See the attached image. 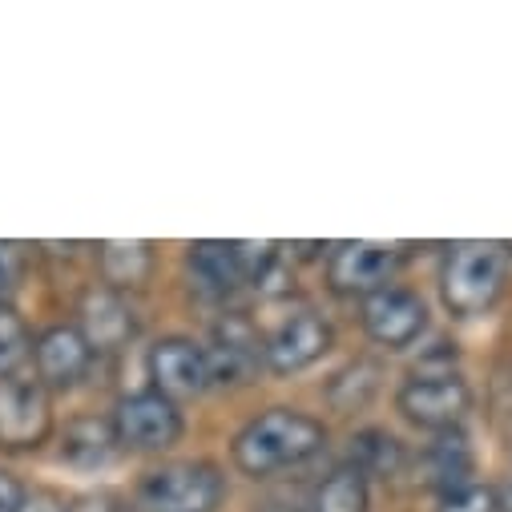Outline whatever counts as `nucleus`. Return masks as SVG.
Wrapping results in <instances>:
<instances>
[{
  "mask_svg": "<svg viewBox=\"0 0 512 512\" xmlns=\"http://www.w3.org/2000/svg\"><path fill=\"white\" fill-rule=\"evenodd\" d=\"M109 428H113L117 448H130V452H166L182 436V412H178L174 400H166L158 392H134V396L117 400Z\"/></svg>",
  "mask_w": 512,
  "mask_h": 512,
  "instance_id": "39448f33",
  "label": "nucleus"
},
{
  "mask_svg": "<svg viewBox=\"0 0 512 512\" xmlns=\"http://www.w3.org/2000/svg\"><path fill=\"white\" fill-rule=\"evenodd\" d=\"M420 468H424V480L440 492H456L464 484H472V472H476V456H472V444L460 428L452 432H436V440L424 448L420 456Z\"/></svg>",
  "mask_w": 512,
  "mask_h": 512,
  "instance_id": "2eb2a0df",
  "label": "nucleus"
},
{
  "mask_svg": "<svg viewBox=\"0 0 512 512\" xmlns=\"http://www.w3.org/2000/svg\"><path fill=\"white\" fill-rule=\"evenodd\" d=\"M303 512H367V480L351 464L335 468L315 484Z\"/></svg>",
  "mask_w": 512,
  "mask_h": 512,
  "instance_id": "f3484780",
  "label": "nucleus"
},
{
  "mask_svg": "<svg viewBox=\"0 0 512 512\" xmlns=\"http://www.w3.org/2000/svg\"><path fill=\"white\" fill-rule=\"evenodd\" d=\"M97 259H101L105 287L121 295V291L146 287V279L154 271V246L150 242H101Z\"/></svg>",
  "mask_w": 512,
  "mask_h": 512,
  "instance_id": "dca6fc26",
  "label": "nucleus"
},
{
  "mask_svg": "<svg viewBox=\"0 0 512 512\" xmlns=\"http://www.w3.org/2000/svg\"><path fill=\"white\" fill-rule=\"evenodd\" d=\"M150 379L154 392L166 400H194L210 388V363L206 347L190 339H162L150 351Z\"/></svg>",
  "mask_w": 512,
  "mask_h": 512,
  "instance_id": "9d476101",
  "label": "nucleus"
},
{
  "mask_svg": "<svg viewBox=\"0 0 512 512\" xmlns=\"http://www.w3.org/2000/svg\"><path fill=\"white\" fill-rule=\"evenodd\" d=\"M33 359H37V383L49 392V388H73V383L89 371L93 351L77 327H49L37 339Z\"/></svg>",
  "mask_w": 512,
  "mask_h": 512,
  "instance_id": "ddd939ff",
  "label": "nucleus"
},
{
  "mask_svg": "<svg viewBox=\"0 0 512 512\" xmlns=\"http://www.w3.org/2000/svg\"><path fill=\"white\" fill-rule=\"evenodd\" d=\"M424 327H428V311L420 295L404 287H383L363 299V331L379 347H408L412 339H420Z\"/></svg>",
  "mask_w": 512,
  "mask_h": 512,
  "instance_id": "1a4fd4ad",
  "label": "nucleus"
},
{
  "mask_svg": "<svg viewBox=\"0 0 512 512\" xmlns=\"http://www.w3.org/2000/svg\"><path fill=\"white\" fill-rule=\"evenodd\" d=\"M186 267H190L194 287L210 299H226V295L250 287L238 242H194L186 254Z\"/></svg>",
  "mask_w": 512,
  "mask_h": 512,
  "instance_id": "4468645a",
  "label": "nucleus"
},
{
  "mask_svg": "<svg viewBox=\"0 0 512 512\" xmlns=\"http://www.w3.org/2000/svg\"><path fill=\"white\" fill-rule=\"evenodd\" d=\"M323 444H327V428L319 420L295 408H271L263 416H254L234 436L230 456L246 476H271L311 460Z\"/></svg>",
  "mask_w": 512,
  "mask_h": 512,
  "instance_id": "f257e3e1",
  "label": "nucleus"
},
{
  "mask_svg": "<svg viewBox=\"0 0 512 512\" xmlns=\"http://www.w3.org/2000/svg\"><path fill=\"white\" fill-rule=\"evenodd\" d=\"M496 508H500V512H512V476L496 488Z\"/></svg>",
  "mask_w": 512,
  "mask_h": 512,
  "instance_id": "b1692460",
  "label": "nucleus"
},
{
  "mask_svg": "<svg viewBox=\"0 0 512 512\" xmlns=\"http://www.w3.org/2000/svg\"><path fill=\"white\" fill-rule=\"evenodd\" d=\"M29 355H33L29 327H25V319L5 303V307H0V379L17 375Z\"/></svg>",
  "mask_w": 512,
  "mask_h": 512,
  "instance_id": "aec40b11",
  "label": "nucleus"
},
{
  "mask_svg": "<svg viewBox=\"0 0 512 512\" xmlns=\"http://www.w3.org/2000/svg\"><path fill=\"white\" fill-rule=\"evenodd\" d=\"M436 512H500V508H496V492H492V488L464 484V488H456V492H444Z\"/></svg>",
  "mask_w": 512,
  "mask_h": 512,
  "instance_id": "412c9836",
  "label": "nucleus"
},
{
  "mask_svg": "<svg viewBox=\"0 0 512 512\" xmlns=\"http://www.w3.org/2000/svg\"><path fill=\"white\" fill-rule=\"evenodd\" d=\"M81 339L89 343V351H121L125 343L134 339L138 331V319H134V307L125 303L117 291L101 287V291H89L85 303H81Z\"/></svg>",
  "mask_w": 512,
  "mask_h": 512,
  "instance_id": "f8f14e48",
  "label": "nucleus"
},
{
  "mask_svg": "<svg viewBox=\"0 0 512 512\" xmlns=\"http://www.w3.org/2000/svg\"><path fill=\"white\" fill-rule=\"evenodd\" d=\"M331 351V327L323 315L315 311H295L287 315L267 339H263V359L271 371L279 375H291V371H303L311 367L315 359H323Z\"/></svg>",
  "mask_w": 512,
  "mask_h": 512,
  "instance_id": "6e6552de",
  "label": "nucleus"
},
{
  "mask_svg": "<svg viewBox=\"0 0 512 512\" xmlns=\"http://www.w3.org/2000/svg\"><path fill=\"white\" fill-rule=\"evenodd\" d=\"M396 408L404 412V420H412L416 428H428V432H452L464 412L472 408V392L468 383L452 371V367H440V371H416L400 396H396Z\"/></svg>",
  "mask_w": 512,
  "mask_h": 512,
  "instance_id": "20e7f679",
  "label": "nucleus"
},
{
  "mask_svg": "<svg viewBox=\"0 0 512 512\" xmlns=\"http://www.w3.org/2000/svg\"><path fill=\"white\" fill-rule=\"evenodd\" d=\"M0 512H25V488L9 472H0Z\"/></svg>",
  "mask_w": 512,
  "mask_h": 512,
  "instance_id": "5701e85b",
  "label": "nucleus"
},
{
  "mask_svg": "<svg viewBox=\"0 0 512 512\" xmlns=\"http://www.w3.org/2000/svg\"><path fill=\"white\" fill-rule=\"evenodd\" d=\"M504 279H508V259L496 242H456L440 271L444 307L460 319L484 315L504 295Z\"/></svg>",
  "mask_w": 512,
  "mask_h": 512,
  "instance_id": "f03ea898",
  "label": "nucleus"
},
{
  "mask_svg": "<svg viewBox=\"0 0 512 512\" xmlns=\"http://www.w3.org/2000/svg\"><path fill=\"white\" fill-rule=\"evenodd\" d=\"M17 283H21V250L13 242H0V307L9 303Z\"/></svg>",
  "mask_w": 512,
  "mask_h": 512,
  "instance_id": "4be33fe9",
  "label": "nucleus"
},
{
  "mask_svg": "<svg viewBox=\"0 0 512 512\" xmlns=\"http://www.w3.org/2000/svg\"><path fill=\"white\" fill-rule=\"evenodd\" d=\"M351 468L367 480V476H396L404 468V444L388 432H359L351 440Z\"/></svg>",
  "mask_w": 512,
  "mask_h": 512,
  "instance_id": "6ab92c4d",
  "label": "nucleus"
},
{
  "mask_svg": "<svg viewBox=\"0 0 512 512\" xmlns=\"http://www.w3.org/2000/svg\"><path fill=\"white\" fill-rule=\"evenodd\" d=\"M49 432H53V408L41 383L21 375L0 379V448L29 452L41 448Z\"/></svg>",
  "mask_w": 512,
  "mask_h": 512,
  "instance_id": "423d86ee",
  "label": "nucleus"
},
{
  "mask_svg": "<svg viewBox=\"0 0 512 512\" xmlns=\"http://www.w3.org/2000/svg\"><path fill=\"white\" fill-rule=\"evenodd\" d=\"M400 263H404L400 246L355 238V242H339V246L331 250L327 279H331V287H335L339 295H363V299H367V295L383 291V287L396 279Z\"/></svg>",
  "mask_w": 512,
  "mask_h": 512,
  "instance_id": "0eeeda50",
  "label": "nucleus"
},
{
  "mask_svg": "<svg viewBox=\"0 0 512 512\" xmlns=\"http://www.w3.org/2000/svg\"><path fill=\"white\" fill-rule=\"evenodd\" d=\"M222 500V476L214 464L182 460L154 468L138 492L134 512H214Z\"/></svg>",
  "mask_w": 512,
  "mask_h": 512,
  "instance_id": "7ed1b4c3",
  "label": "nucleus"
},
{
  "mask_svg": "<svg viewBox=\"0 0 512 512\" xmlns=\"http://www.w3.org/2000/svg\"><path fill=\"white\" fill-rule=\"evenodd\" d=\"M210 363V383H246L259 371L263 359V339L254 335V327L238 315H226L214 327V347L206 351Z\"/></svg>",
  "mask_w": 512,
  "mask_h": 512,
  "instance_id": "9b49d317",
  "label": "nucleus"
},
{
  "mask_svg": "<svg viewBox=\"0 0 512 512\" xmlns=\"http://www.w3.org/2000/svg\"><path fill=\"white\" fill-rule=\"evenodd\" d=\"M113 428L97 416H81L65 428V444H61V456L69 464H81V468H97V464H109L113 460Z\"/></svg>",
  "mask_w": 512,
  "mask_h": 512,
  "instance_id": "a211bd4d",
  "label": "nucleus"
}]
</instances>
